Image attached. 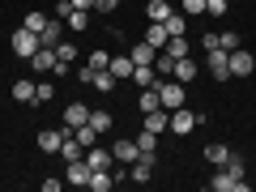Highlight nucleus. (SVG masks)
I'll use <instances>...</instances> for the list:
<instances>
[{
  "label": "nucleus",
  "mask_w": 256,
  "mask_h": 192,
  "mask_svg": "<svg viewBox=\"0 0 256 192\" xmlns=\"http://www.w3.org/2000/svg\"><path fill=\"white\" fill-rule=\"evenodd\" d=\"M146 13H150V22H166L175 9L166 4V0H150V4H146Z\"/></svg>",
  "instance_id": "nucleus-24"
},
{
  "label": "nucleus",
  "mask_w": 256,
  "mask_h": 192,
  "mask_svg": "<svg viewBox=\"0 0 256 192\" xmlns=\"http://www.w3.org/2000/svg\"><path fill=\"white\" fill-rule=\"evenodd\" d=\"M94 9H98V13H116L120 0H94Z\"/></svg>",
  "instance_id": "nucleus-40"
},
{
  "label": "nucleus",
  "mask_w": 256,
  "mask_h": 192,
  "mask_svg": "<svg viewBox=\"0 0 256 192\" xmlns=\"http://www.w3.org/2000/svg\"><path fill=\"white\" fill-rule=\"evenodd\" d=\"M252 188H256V180H252Z\"/></svg>",
  "instance_id": "nucleus-43"
},
{
  "label": "nucleus",
  "mask_w": 256,
  "mask_h": 192,
  "mask_svg": "<svg viewBox=\"0 0 256 192\" xmlns=\"http://www.w3.org/2000/svg\"><path fill=\"white\" fill-rule=\"evenodd\" d=\"M64 180L77 184V188H86V184H90V166H86V158H73V162L64 166Z\"/></svg>",
  "instance_id": "nucleus-9"
},
{
  "label": "nucleus",
  "mask_w": 256,
  "mask_h": 192,
  "mask_svg": "<svg viewBox=\"0 0 256 192\" xmlns=\"http://www.w3.org/2000/svg\"><path fill=\"white\" fill-rule=\"evenodd\" d=\"M201 47H205V52H214V47H218V34H214V30H210V34H201Z\"/></svg>",
  "instance_id": "nucleus-41"
},
{
  "label": "nucleus",
  "mask_w": 256,
  "mask_h": 192,
  "mask_svg": "<svg viewBox=\"0 0 256 192\" xmlns=\"http://www.w3.org/2000/svg\"><path fill=\"white\" fill-rule=\"evenodd\" d=\"M128 56H132V64H154V56H158V52L146 43V38H141V43H132V52H128Z\"/></svg>",
  "instance_id": "nucleus-21"
},
{
  "label": "nucleus",
  "mask_w": 256,
  "mask_h": 192,
  "mask_svg": "<svg viewBox=\"0 0 256 192\" xmlns=\"http://www.w3.org/2000/svg\"><path fill=\"white\" fill-rule=\"evenodd\" d=\"M38 47H43V43H38V34H34V30H26V26H22V30H13V56L30 60V56H34Z\"/></svg>",
  "instance_id": "nucleus-3"
},
{
  "label": "nucleus",
  "mask_w": 256,
  "mask_h": 192,
  "mask_svg": "<svg viewBox=\"0 0 256 192\" xmlns=\"http://www.w3.org/2000/svg\"><path fill=\"white\" fill-rule=\"evenodd\" d=\"M60 158L64 162H73V158H86V146L77 137H64V146H60Z\"/></svg>",
  "instance_id": "nucleus-19"
},
{
  "label": "nucleus",
  "mask_w": 256,
  "mask_h": 192,
  "mask_svg": "<svg viewBox=\"0 0 256 192\" xmlns=\"http://www.w3.org/2000/svg\"><path fill=\"white\" fill-rule=\"evenodd\" d=\"M64 22H68V30H77V34H82V30L90 26V9H68V18H64Z\"/></svg>",
  "instance_id": "nucleus-26"
},
{
  "label": "nucleus",
  "mask_w": 256,
  "mask_h": 192,
  "mask_svg": "<svg viewBox=\"0 0 256 192\" xmlns=\"http://www.w3.org/2000/svg\"><path fill=\"white\" fill-rule=\"evenodd\" d=\"M38 43H43V47H56V43H60V18L47 22V26L38 30Z\"/></svg>",
  "instance_id": "nucleus-25"
},
{
  "label": "nucleus",
  "mask_w": 256,
  "mask_h": 192,
  "mask_svg": "<svg viewBox=\"0 0 256 192\" xmlns=\"http://www.w3.org/2000/svg\"><path fill=\"white\" fill-rule=\"evenodd\" d=\"M52 98H56V90H52L47 82H38V86H34V102H52Z\"/></svg>",
  "instance_id": "nucleus-36"
},
{
  "label": "nucleus",
  "mask_w": 256,
  "mask_h": 192,
  "mask_svg": "<svg viewBox=\"0 0 256 192\" xmlns=\"http://www.w3.org/2000/svg\"><path fill=\"white\" fill-rule=\"evenodd\" d=\"M180 9H184V13H188V18H196V13H205V0H184Z\"/></svg>",
  "instance_id": "nucleus-39"
},
{
  "label": "nucleus",
  "mask_w": 256,
  "mask_h": 192,
  "mask_svg": "<svg viewBox=\"0 0 256 192\" xmlns=\"http://www.w3.org/2000/svg\"><path fill=\"white\" fill-rule=\"evenodd\" d=\"M154 73H158V77H171V73H175V56L158 52V56H154Z\"/></svg>",
  "instance_id": "nucleus-28"
},
{
  "label": "nucleus",
  "mask_w": 256,
  "mask_h": 192,
  "mask_svg": "<svg viewBox=\"0 0 256 192\" xmlns=\"http://www.w3.org/2000/svg\"><path fill=\"white\" fill-rule=\"evenodd\" d=\"M218 47H226V52H235V47H239V34H235V30H222V34H218Z\"/></svg>",
  "instance_id": "nucleus-34"
},
{
  "label": "nucleus",
  "mask_w": 256,
  "mask_h": 192,
  "mask_svg": "<svg viewBox=\"0 0 256 192\" xmlns=\"http://www.w3.org/2000/svg\"><path fill=\"white\" fill-rule=\"evenodd\" d=\"M30 68H34V73H52L56 68V47H38V52L30 56Z\"/></svg>",
  "instance_id": "nucleus-11"
},
{
  "label": "nucleus",
  "mask_w": 256,
  "mask_h": 192,
  "mask_svg": "<svg viewBox=\"0 0 256 192\" xmlns=\"http://www.w3.org/2000/svg\"><path fill=\"white\" fill-rule=\"evenodd\" d=\"M158 107H162L158 90H154V86H146V90H141V111H158Z\"/></svg>",
  "instance_id": "nucleus-31"
},
{
  "label": "nucleus",
  "mask_w": 256,
  "mask_h": 192,
  "mask_svg": "<svg viewBox=\"0 0 256 192\" xmlns=\"http://www.w3.org/2000/svg\"><path fill=\"white\" fill-rule=\"evenodd\" d=\"M137 146H141V154H146V158H158V132L141 128V132H137Z\"/></svg>",
  "instance_id": "nucleus-17"
},
{
  "label": "nucleus",
  "mask_w": 256,
  "mask_h": 192,
  "mask_svg": "<svg viewBox=\"0 0 256 192\" xmlns=\"http://www.w3.org/2000/svg\"><path fill=\"white\" fill-rule=\"evenodd\" d=\"M107 68H111L116 77H128V82H132V68H137V64H132V56H116V60H111Z\"/></svg>",
  "instance_id": "nucleus-22"
},
{
  "label": "nucleus",
  "mask_w": 256,
  "mask_h": 192,
  "mask_svg": "<svg viewBox=\"0 0 256 192\" xmlns=\"http://www.w3.org/2000/svg\"><path fill=\"white\" fill-rule=\"evenodd\" d=\"M196 124H205V111H184V107H175L171 116H166V128H171L175 137H188Z\"/></svg>",
  "instance_id": "nucleus-1"
},
{
  "label": "nucleus",
  "mask_w": 256,
  "mask_h": 192,
  "mask_svg": "<svg viewBox=\"0 0 256 192\" xmlns=\"http://www.w3.org/2000/svg\"><path fill=\"white\" fill-rule=\"evenodd\" d=\"M86 120H90V107H86V102H68V107H64V128H77V124H86Z\"/></svg>",
  "instance_id": "nucleus-12"
},
{
  "label": "nucleus",
  "mask_w": 256,
  "mask_h": 192,
  "mask_svg": "<svg viewBox=\"0 0 256 192\" xmlns=\"http://www.w3.org/2000/svg\"><path fill=\"white\" fill-rule=\"evenodd\" d=\"M162 26H166V34H171V38H180L184 30H188V13H184V9H180V13H171Z\"/></svg>",
  "instance_id": "nucleus-20"
},
{
  "label": "nucleus",
  "mask_w": 256,
  "mask_h": 192,
  "mask_svg": "<svg viewBox=\"0 0 256 192\" xmlns=\"http://www.w3.org/2000/svg\"><path fill=\"white\" fill-rule=\"evenodd\" d=\"M90 86H94L98 94H111V90H116V73H111V68H94Z\"/></svg>",
  "instance_id": "nucleus-13"
},
{
  "label": "nucleus",
  "mask_w": 256,
  "mask_h": 192,
  "mask_svg": "<svg viewBox=\"0 0 256 192\" xmlns=\"http://www.w3.org/2000/svg\"><path fill=\"white\" fill-rule=\"evenodd\" d=\"M132 82H137L141 90H146V86H154V82H158V73H154V64H137V68H132Z\"/></svg>",
  "instance_id": "nucleus-23"
},
{
  "label": "nucleus",
  "mask_w": 256,
  "mask_h": 192,
  "mask_svg": "<svg viewBox=\"0 0 256 192\" xmlns=\"http://www.w3.org/2000/svg\"><path fill=\"white\" fill-rule=\"evenodd\" d=\"M47 22H52V18H43V13H26V30H34V34L47 26Z\"/></svg>",
  "instance_id": "nucleus-35"
},
{
  "label": "nucleus",
  "mask_w": 256,
  "mask_h": 192,
  "mask_svg": "<svg viewBox=\"0 0 256 192\" xmlns=\"http://www.w3.org/2000/svg\"><path fill=\"white\" fill-rule=\"evenodd\" d=\"M90 128L94 132H107L111 128V111H90Z\"/></svg>",
  "instance_id": "nucleus-32"
},
{
  "label": "nucleus",
  "mask_w": 256,
  "mask_h": 192,
  "mask_svg": "<svg viewBox=\"0 0 256 192\" xmlns=\"http://www.w3.org/2000/svg\"><path fill=\"white\" fill-rule=\"evenodd\" d=\"M111 158H116L120 166H132L141 158V146L137 141H116V146H111Z\"/></svg>",
  "instance_id": "nucleus-8"
},
{
  "label": "nucleus",
  "mask_w": 256,
  "mask_h": 192,
  "mask_svg": "<svg viewBox=\"0 0 256 192\" xmlns=\"http://www.w3.org/2000/svg\"><path fill=\"white\" fill-rule=\"evenodd\" d=\"M166 38H171V34H166V26H162V22H150V30H146V43L154 47V52H162V47H166Z\"/></svg>",
  "instance_id": "nucleus-14"
},
{
  "label": "nucleus",
  "mask_w": 256,
  "mask_h": 192,
  "mask_svg": "<svg viewBox=\"0 0 256 192\" xmlns=\"http://www.w3.org/2000/svg\"><path fill=\"white\" fill-rule=\"evenodd\" d=\"M154 90H158V98H162V107H166V111L184 107V82H166V77H158Z\"/></svg>",
  "instance_id": "nucleus-2"
},
{
  "label": "nucleus",
  "mask_w": 256,
  "mask_h": 192,
  "mask_svg": "<svg viewBox=\"0 0 256 192\" xmlns=\"http://www.w3.org/2000/svg\"><path fill=\"white\" fill-rule=\"evenodd\" d=\"M205 64H210V73L218 77V82H230V52H226V47L205 52Z\"/></svg>",
  "instance_id": "nucleus-4"
},
{
  "label": "nucleus",
  "mask_w": 256,
  "mask_h": 192,
  "mask_svg": "<svg viewBox=\"0 0 256 192\" xmlns=\"http://www.w3.org/2000/svg\"><path fill=\"white\" fill-rule=\"evenodd\" d=\"M86 64H90V68H107L111 56H107V52H90V60H86Z\"/></svg>",
  "instance_id": "nucleus-38"
},
{
  "label": "nucleus",
  "mask_w": 256,
  "mask_h": 192,
  "mask_svg": "<svg viewBox=\"0 0 256 192\" xmlns=\"http://www.w3.org/2000/svg\"><path fill=\"white\" fill-rule=\"evenodd\" d=\"M175 82H184V86H188V82H196V64H192V56H184V60H175Z\"/></svg>",
  "instance_id": "nucleus-16"
},
{
  "label": "nucleus",
  "mask_w": 256,
  "mask_h": 192,
  "mask_svg": "<svg viewBox=\"0 0 256 192\" xmlns=\"http://www.w3.org/2000/svg\"><path fill=\"white\" fill-rule=\"evenodd\" d=\"M252 68H256V56L244 52V47H235V52H230V77H248Z\"/></svg>",
  "instance_id": "nucleus-7"
},
{
  "label": "nucleus",
  "mask_w": 256,
  "mask_h": 192,
  "mask_svg": "<svg viewBox=\"0 0 256 192\" xmlns=\"http://www.w3.org/2000/svg\"><path fill=\"white\" fill-rule=\"evenodd\" d=\"M73 9H94V0H73Z\"/></svg>",
  "instance_id": "nucleus-42"
},
{
  "label": "nucleus",
  "mask_w": 256,
  "mask_h": 192,
  "mask_svg": "<svg viewBox=\"0 0 256 192\" xmlns=\"http://www.w3.org/2000/svg\"><path fill=\"white\" fill-rule=\"evenodd\" d=\"M111 162H116V158H111V150H98V146L86 150V166H90V171H111Z\"/></svg>",
  "instance_id": "nucleus-10"
},
{
  "label": "nucleus",
  "mask_w": 256,
  "mask_h": 192,
  "mask_svg": "<svg viewBox=\"0 0 256 192\" xmlns=\"http://www.w3.org/2000/svg\"><path fill=\"white\" fill-rule=\"evenodd\" d=\"M162 52H166V56H175V60H184V56H188V38H184V34H180V38H166Z\"/></svg>",
  "instance_id": "nucleus-29"
},
{
  "label": "nucleus",
  "mask_w": 256,
  "mask_h": 192,
  "mask_svg": "<svg viewBox=\"0 0 256 192\" xmlns=\"http://www.w3.org/2000/svg\"><path fill=\"white\" fill-rule=\"evenodd\" d=\"M56 60L73 64V60H77V47H73V43H56Z\"/></svg>",
  "instance_id": "nucleus-33"
},
{
  "label": "nucleus",
  "mask_w": 256,
  "mask_h": 192,
  "mask_svg": "<svg viewBox=\"0 0 256 192\" xmlns=\"http://www.w3.org/2000/svg\"><path fill=\"white\" fill-rule=\"evenodd\" d=\"M116 175H111V171H90V184H86V188H94V192H111V188H116Z\"/></svg>",
  "instance_id": "nucleus-15"
},
{
  "label": "nucleus",
  "mask_w": 256,
  "mask_h": 192,
  "mask_svg": "<svg viewBox=\"0 0 256 192\" xmlns=\"http://www.w3.org/2000/svg\"><path fill=\"white\" fill-rule=\"evenodd\" d=\"M146 128L162 137V128H166V111H162V107H158V111H146Z\"/></svg>",
  "instance_id": "nucleus-27"
},
{
  "label": "nucleus",
  "mask_w": 256,
  "mask_h": 192,
  "mask_svg": "<svg viewBox=\"0 0 256 192\" xmlns=\"http://www.w3.org/2000/svg\"><path fill=\"white\" fill-rule=\"evenodd\" d=\"M205 158H210L214 166H226V162H230V146H222V141H214V146H205Z\"/></svg>",
  "instance_id": "nucleus-18"
},
{
  "label": "nucleus",
  "mask_w": 256,
  "mask_h": 192,
  "mask_svg": "<svg viewBox=\"0 0 256 192\" xmlns=\"http://www.w3.org/2000/svg\"><path fill=\"white\" fill-rule=\"evenodd\" d=\"M210 188H214V192H244V188H252V184H248V180H239V175H230L226 166H222V171L210 180Z\"/></svg>",
  "instance_id": "nucleus-6"
},
{
  "label": "nucleus",
  "mask_w": 256,
  "mask_h": 192,
  "mask_svg": "<svg viewBox=\"0 0 256 192\" xmlns=\"http://www.w3.org/2000/svg\"><path fill=\"white\" fill-rule=\"evenodd\" d=\"M64 137H73V128H43V132H38V150H43V154H60Z\"/></svg>",
  "instance_id": "nucleus-5"
},
{
  "label": "nucleus",
  "mask_w": 256,
  "mask_h": 192,
  "mask_svg": "<svg viewBox=\"0 0 256 192\" xmlns=\"http://www.w3.org/2000/svg\"><path fill=\"white\" fill-rule=\"evenodd\" d=\"M13 98L18 102H34V82H13Z\"/></svg>",
  "instance_id": "nucleus-30"
},
{
  "label": "nucleus",
  "mask_w": 256,
  "mask_h": 192,
  "mask_svg": "<svg viewBox=\"0 0 256 192\" xmlns=\"http://www.w3.org/2000/svg\"><path fill=\"white\" fill-rule=\"evenodd\" d=\"M226 9H230V0H205V13H214V18H222Z\"/></svg>",
  "instance_id": "nucleus-37"
}]
</instances>
